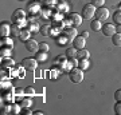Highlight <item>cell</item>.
<instances>
[{"label":"cell","mask_w":121,"mask_h":115,"mask_svg":"<svg viewBox=\"0 0 121 115\" xmlns=\"http://www.w3.org/2000/svg\"><path fill=\"white\" fill-rule=\"evenodd\" d=\"M11 21H12L13 24H19V26L22 27H26L28 26V20L26 19V11L22 8H17L13 11L12 16H11Z\"/></svg>","instance_id":"obj_1"},{"label":"cell","mask_w":121,"mask_h":115,"mask_svg":"<svg viewBox=\"0 0 121 115\" xmlns=\"http://www.w3.org/2000/svg\"><path fill=\"white\" fill-rule=\"evenodd\" d=\"M69 78L73 83H81L83 80V70H81L79 67H73L69 71Z\"/></svg>","instance_id":"obj_2"},{"label":"cell","mask_w":121,"mask_h":115,"mask_svg":"<svg viewBox=\"0 0 121 115\" xmlns=\"http://www.w3.org/2000/svg\"><path fill=\"white\" fill-rule=\"evenodd\" d=\"M20 64L27 71H35L36 67H38V60L35 59V58H24Z\"/></svg>","instance_id":"obj_3"},{"label":"cell","mask_w":121,"mask_h":115,"mask_svg":"<svg viewBox=\"0 0 121 115\" xmlns=\"http://www.w3.org/2000/svg\"><path fill=\"white\" fill-rule=\"evenodd\" d=\"M95 11H97V8L94 5L91 3H87V4L83 5V8H82V17L86 19V20H90L91 17L95 15Z\"/></svg>","instance_id":"obj_4"},{"label":"cell","mask_w":121,"mask_h":115,"mask_svg":"<svg viewBox=\"0 0 121 115\" xmlns=\"http://www.w3.org/2000/svg\"><path fill=\"white\" fill-rule=\"evenodd\" d=\"M40 9H42L40 8V1H39V0H32V1H30V3L27 4L26 11H28V13L34 16L35 13L40 12Z\"/></svg>","instance_id":"obj_5"},{"label":"cell","mask_w":121,"mask_h":115,"mask_svg":"<svg viewBox=\"0 0 121 115\" xmlns=\"http://www.w3.org/2000/svg\"><path fill=\"white\" fill-rule=\"evenodd\" d=\"M24 47L28 52L31 54H36L39 51V43L35 39H28L27 42H24Z\"/></svg>","instance_id":"obj_6"},{"label":"cell","mask_w":121,"mask_h":115,"mask_svg":"<svg viewBox=\"0 0 121 115\" xmlns=\"http://www.w3.org/2000/svg\"><path fill=\"white\" fill-rule=\"evenodd\" d=\"M62 34L67 38L69 43H71L74 40V38L77 36V30H75V27H74V26L73 27H65V28H63V31H62Z\"/></svg>","instance_id":"obj_7"},{"label":"cell","mask_w":121,"mask_h":115,"mask_svg":"<svg viewBox=\"0 0 121 115\" xmlns=\"http://www.w3.org/2000/svg\"><path fill=\"white\" fill-rule=\"evenodd\" d=\"M94 16H95V19H98L99 21L106 20V19L109 17V9L105 8V7H99V8H97Z\"/></svg>","instance_id":"obj_8"},{"label":"cell","mask_w":121,"mask_h":115,"mask_svg":"<svg viewBox=\"0 0 121 115\" xmlns=\"http://www.w3.org/2000/svg\"><path fill=\"white\" fill-rule=\"evenodd\" d=\"M71 43H73V47H75L77 50H82V48H85L86 39L83 38V36H81V35H77Z\"/></svg>","instance_id":"obj_9"},{"label":"cell","mask_w":121,"mask_h":115,"mask_svg":"<svg viewBox=\"0 0 121 115\" xmlns=\"http://www.w3.org/2000/svg\"><path fill=\"white\" fill-rule=\"evenodd\" d=\"M101 31H102V34L105 35V36H113V35L116 34V27L113 26V24H110V23H106V24H104L102 26V28H101Z\"/></svg>","instance_id":"obj_10"},{"label":"cell","mask_w":121,"mask_h":115,"mask_svg":"<svg viewBox=\"0 0 121 115\" xmlns=\"http://www.w3.org/2000/svg\"><path fill=\"white\" fill-rule=\"evenodd\" d=\"M69 19H70V21H71V24H73L74 27L81 26V24H82V20H83L82 15H78V13H75V12L70 13V15H69Z\"/></svg>","instance_id":"obj_11"},{"label":"cell","mask_w":121,"mask_h":115,"mask_svg":"<svg viewBox=\"0 0 121 115\" xmlns=\"http://www.w3.org/2000/svg\"><path fill=\"white\" fill-rule=\"evenodd\" d=\"M55 8L59 11V12H69V4L66 3L65 0H58V3H56Z\"/></svg>","instance_id":"obj_12"},{"label":"cell","mask_w":121,"mask_h":115,"mask_svg":"<svg viewBox=\"0 0 121 115\" xmlns=\"http://www.w3.org/2000/svg\"><path fill=\"white\" fill-rule=\"evenodd\" d=\"M11 34V26L7 23H1L0 24V35L1 36H8Z\"/></svg>","instance_id":"obj_13"},{"label":"cell","mask_w":121,"mask_h":115,"mask_svg":"<svg viewBox=\"0 0 121 115\" xmlns=\"http://www.w3.org/2000/svg\"><path fill=\"white\" fill-rule=\"evenodd\" d=\"M51 31H52V26H51V24H44L43 27H40L39 34L42 35V36H50V35H51Z\"/></svg>","instance_id":"obj_14"},{"label":"cell","mask_w":121,"mask_h":115,"mask_svg":"<svg viewBox=\"0 0 121 115\" xmlns=\"http://www.w3.org/2000/svg\"><path fill=\"white\" fill-rule=\"evenodd\" d=\"M30 35H31V31L28 30V28H24V30L22 28V32H20V35H19L17 38H19V40H20V42L24 43V42H27V40L30 39Z\"/></svg>","instance_id":"obj_15"},{"label":"cell","mask_w":121,"mask_h":115,"mask_svg":"<svg viewBox=\"0 0 121 115\" xmlns=\"http://www.w3.org/2000/svg\"><path fill=\"white\" fill-rule=\"evenodd\" d=\"M27 28L31 31V34H36V32H39V31H40V27H39L38 21H28V26H27Z\"/></svg>","instance_id":"obj_16"},{"label":"cell","mask_w":121,"mask_h":115,"mask_svg":"<svg viewBox=\"0 0 121 115\" xmlns=\"http://www.w3.org/2000/svg\"><path fill=\"white\" fill-rule=\"evenodd\" d=\"M0 43H1V46H4V47H13V42L9 36H1Z\"/></svg>","instance_id":"obj_17"},{"label":"cell","mask_w":121,"mask_h":115,"mask_svg":"<svg viewBox=\"0 0 121 115\" xmlns=\"http://www.w3.org/2000/svg\"><path fill=\"white\" fill-rule=\"evenodd\" d=\"M1 66L3 67H13L15 66V60L11 59V56H8V58H1Z\"/></svg>","instance_id":"obj_18"},{"label":"cell","mask_w":121,"mask_h":115,"mask_svg":"<svg viewBox=\"0 0 121 115\" xmlns=\"http://www.w3.org/2000/svg\"><path fill=\"white\" fill-rule=\"evenodd\" d=\"M19 104L22 106V108H30L32 106V100H31V98H23L19 100Z\"/></svg>","instance_id":"obj_19"},{"label":"cell","mask_w":121,"mask_h":115,"mask_svg":"<svg viewBox=\"0 0 121 115\" xmlns=\"http://www.w3.org/2000/svg\"><path fill=\"white\" fill-rule=\"evenodd\" d=\"M0 54H1V58H8L12 54V47H4V46H1Z\"/></svg>","instance_id":"obj_20"},{"label":"cell","mask_w":121,"mask_h":115,"mask_svg":"<svg viewBox=\"0 0 121 115\" xmlns=\"http://www.w3.org/2000/svg\"><path fill=\"white\" fill-rule=\"evenodd\" d=\"M89 56H90V52L87 51V50H85V48L78 50V52H77V58L78 59H89Z\"/></svg>","instance_id":"obj_21"},{"label":"cell","mask_w":121,"mask_h":115,"mask_svg":"<svg viewBox=\"0 0 121 115\" xmlns=\"http://www.w3.org/2000/svg\"><path fill=\"white\" fill-rule=\"evenodd\" d=\"M55 42L58 43V46H66V43H69V40H67V38L63 34H59L55 38Z\"/></svg>","instance_id":"obj_22"},{"label":"cell","mask_w":121,"mask_h":115,"mask_svg":"<svg viewBox=\"0 0 121 115\" xmlns=\"http://www.w3.org/2000/svg\"><path fill=\"white\" fill-rule=\"evenodd\" d=\"M89 66H90V62H89V59H78V67L81 68V70H87L89 68Z\"/></svg>","instance_id":"obj_23"},{"label":"cell","mask_w":121,"mask_h":115,"mask_svg":"<svg viewBox=\"0 0 121 115\" xmlns=\"http://www.w3.org/2000/svg\"><path fill=\"white\" fill-rule=\"evenodd\" d=\"M77 52H78V50L75 47H69L66 50L65 55L67 56V59H69V58H77Z\"/></svg>","instance_id":"obj_24"},{"label":"cell","mask_w":121,"mask_h":115,"mask_svg":"<svg viewBox=\"0 0 121 115\" xmlns=\"http://www.w3.org/2000/svg\"><path fill=\"white\" fill-rule=\"evenodd\" d=\"M90 28L93 31H99L101 28H102V21H99L98 19H95V20H93L90 23Z\"/></svg>","instance_id":"obj_25"},{"label":"cell","mask_w":121,"mask_h":115,"mask_svg":"<svg viewBox=\"0 0 121 115\" xmlns=\"http://www.w3.org/2000/svg\"><path fill=\"white\" fill-rule=\"evenodd\" d=\"M112 43L116 46V47H121V34L116 32V34L112 36Z\"/></svg>","instance_id":"obj_26"},{"label":"cell","mask_w":121,"mask_h":115,"mask_svg":"<svg viewBox=\"0 0 121 115\" xmlns=\"http://www.w3.org/2000/svg\"><path fill=\"white\" fill-rule=\"evenodd\" d=\"M20 32H22V27L19 26V24H13L12 23V26H11V34L13 36H19Z\"/></svg>","instance_id":"obj_27"},{"label":"cell","mask_w":121,"mask_h":115,"mask_svg":"<svg viewBox=\"0 0 121 115\" xmlns=\"http://www.w3.org/2000/svg\"><path fill=\"white\" fill-rule=\"evenodd\" d=\"M35 59L38 60V62H44V60L47 59V52L38 51L36 54H35Z\"/></svg>","instance_id":"obj_28"},{"label":"cell","mask_w":121,"mask_h":115,"mask_svg":"<svg viewBox=\"0 0 121 115\" xmlns=\"http://www.w3.org/2000/svg\"><path fill=\"white\" fill-rule=\"evenodd\" d=\"M40 16L42 17H44V19H48V17H51V15H52V11H51V8H44V9H40Z\"/></svg>","instance_id":"obj_29"},{"label":"cell","mask_w":121,"mask_h":115,"mask_svg":"<svg viewBox=\"0 0 121 115\" xmlns=\"http://www.w3.org/2000/svg\"><path fill=\"white\" fill-rule=\"evenodd\" d=\"M24 90H22V88H15V92H13V96H15V98L16 99H19V100H20V99H23V96H24Z\"/></svg>","instance_id":"obj_30"},{"label":"cell","mask_w":121,"mask_h":115,"mask_svg":"<svg viewBox=\"0 0 121 115\" xmlns=\"http://www.w3.org/2000/svg\"><path fill=\"white\" fill-rule=\"evenodd\" d=\"M22 110V106L19 104V103H13L11 104V114H19Z\"/></svg>","instance_id":"obj_31"},{"label":"cell","mask_w":121,"mask_h":115,"mask_svg":"<svg viewBox=\"0 0 121 115\" xmlns=\"http://www.w3.org/2000/svg\"><path fill=\"white\" fill-rule=\"evenodd\" d=\"M12 87H11V83L9 82H5L4 79H1V91H11Z\"/></svg>","instance_id":"obj_32"},{"label":"cell","mask_w":121,"mask_h":115,"mask_svg":"<svg viewBox=\"0 0 121 115\" xmlns=\"http://www.w3.org/2000/svg\"><path fill=\"white\" fill-rule=\"evenodd\" d=\"M113 21L116 24H121V11H116L113 13Z\"/></svg>","instance_id":"obj_33"},{"label":"cell","mask_w":121,"mask_h":115,"mask_svg":"<svg viewBox=\"0 0 121 115\" xmlns=\"http://www.w3.org/2000/svg\"><path fill=\"white\" fill-rule=\"evenodd\" d=\"M44 5H46V8H52V7H55L56 3H58V0H46L43 1Z\"/></svg>","instance_id":"obj_34"},{"label":"cell","mask_w":121,"mask_h":115,"mask_svg":"<svg viewBox=\"0 0 121 115\" xmlns=\"http://www.w3.org/2000/svg\"><path fill=\"white\" fill-rule=\"evenodd\" d=\"M91 4L94 5L95 8H99V7H104L105 0H91Z\"/></svg>","instance_id":"obj_35"},{"label":"cell","mask_w":121,"mask_h":115,"mask_svg":"<svg viewBox=\"0 0 121 115\" xmlns=\"http://www.w3.org/2000/svg\"><path fill=\"white\" fill-rule=\"evenodd\" d=\"M50 50V46L47 43H39V51H44V52H48Z\"/></svg>","instance_id":"obj_36"},{"label":"cell","mask_w":121,"mask_h":115,"mask_svg":"<svg viewBox=\"0 0 121 115\" xmlns=\"http://www.w3.org/2000/svg\"><path fill=\"white\" fill-rule=\"evenodd\" d=\"M24 94H26L27 96H34L35 95V90L32 88V87H26V88H24Z\"/></svg>","instance_id":"obj_37"},{"label":"cell","mask_w":121,"mask_h":115,"mask_svg":"<svg viewBox=\"0 0 121 115\" xmlns=\"http://www.w3.org/2000/svg\"><path fill=\"white\" fill-rule=\"evenodd\" d=\"M114 112L116 115H121V102H117L114 104Z\"/></svg>","instance_id":"obj_38"},{"label":"cell","mask_w":121,"mask_h":115,"mask_svg":"<svg viewBox=\"0 0 121 115\" xmlns=\"http://www.w3.org/2000/svg\"><path fill=\"white\" fill-rule=\"evenodd\" d=\"M1 114H11V104H7L1 108Z\"/></svg>","instance_id":"obj_39"},{"label":"cell","mask_w":121,"mask_h":115,"mask_svg":"<svg viewBox=\"0 0 121 115\" xmlns=\"http://www.w3.org/2000/svg\"><path fill=\"white\" fill-rule=\"evenodd\" d=\"M69 62L73 67H78V58H69Z\"/></svg>","instance_id":"obj_40"},{"label":"cell","mask_w":121,"mask_h":115,"mask_svg":"<svg viewBox=\"0 0 121 115\" xmlns=\"http://www.w3.org/2000/svg\"><path fill=\"white\" fill-rule=\"evenodd\" d=\"M114 99H116V102H121V90H117L114 92Z\"/></svg>","instance_id":"obj_41"},{"label":"cell","mask_w":121,"mask_h":115,"mask_svg":"<svg viewBox=\"0 0 121 115\" xmlns=\"http://www.w3.org/2000/svg\"><path fill=\"white\" fill-rule=\"evenodd\" d=\"M24 114H26V115H31V114H34V111H31L30 108H24Z\"/></svg>","instance_id":"obj_42"},{"label":"cell","mask_w":121,"mask_h":115,"mask_svg":"<svg viewBox=\"0 0 121 115\" xmlns=\"http://www.w3.org/2000/svg\"><path fill=\"white\" fill-rule=\"evenodd\" d=\"M81 36H83L85 39H87V38H89V32H87V31H82V34H81Z\"/></svg>","instance_id":"obj_43"},{"label":"cell","mask_w":121,"mask_h":115,"mask_svg":"<svg viewBox=\"0 0 121 115\" xmlns=\"http://www.w3.org/2000/svg\"><path fill=\"white\" fill-rule=\"evenodd\" d=\"M116 32L121 34V24H117V27H116Z\"/></svg>","instance_id":"obj_44"},{"label":"cell","mask_w":121,"mask_h":115,"mask_svg":"<svg viewBox=\"0 0 121 115\" xmlns=\"http://www.w3.org/2000/svg\"><path fill=\"white\" fill-rule=\"evenodd\" d=\"M34 114H35V115H43V111L36 110V111H34Z\"/></svg>","instance_id":"obj_45"},{"label":"cell","mask_w":121,"mask_h":115,"mask_svg":"<svg viewBox=\"0 0 121 115\" xmlns=\"http://www.w3.org/2000/svg\"><path fill=\"white\" fill-rule=\"evenodd\" d=\"M118 11H121V3L118 4Z\"/></svg>","instance_id":"obj_46"},{"label":"cell","mask_w":121,"mask_h":115,"mask_svg":"<svg viewBox=\"0 0 121 115\" xmlns=\"http://www.w3.org/2000/svg\"><path fill=\"white\" fill-rule=\"evenodd\" d=\"M39 1H40V3H42V1H46V0H39Z\"/></svg>","instance_id":"obj_47"},{"label":"cell","mask_w":121,"mask_h":115,"mask_svg":"<svg viewBox=\"0 0 121 115\" xmlns=\"http://www.w3.org/2000/svg\"><path fill=\"white\" fill-rule=\"evenodd\" d=\"M19 1H24V0H19Z\"/></svg>","instance_id":"obj_48"}]
</instances>
